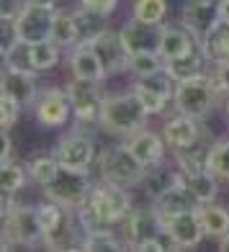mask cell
Here are the masks:
<instances>
[{
    "label": "cell",
    "instance_id": "21",
    "mask_svg": "<svg viewBox=\"0 0 229 252\" xmlns=\"http://www.w3.org/2000/svg\"><path fill=\"white\" fill-rule=\"evenodd\" d=\"M211 70V60L209 54H206V49L198 47L191 49L188 54L183 57H175V60H167L165 62V72L175 80V83H183V80H196V77H203L209 75Z\"/></svg>",
    "mask_w": 229,
    "mask_h": 252
},
{
    "label": "cell",
    "instance_id": "26",
    "mask_svg": "<svg viewBox=\"0 0 229 252\" xmlns=\"http://www.w3.org/2000/svg\"><path fill=\"white\" fill-rule=\"evenodd\" d=\"M85 252H121L127 250V242L116 226H93L85 237Z\"/></svg>",
    "mask_w": 229,
    "mask_h": 252
},
{
    "label": "cell",
    "instance_id": "42",
    "mask_svg": "<svg viewBox=\"0 0 229 252\" xmlns=\"http://www.w3.org/2000/svg\"><path fill=\"white\" fill-rule=\"evenodd\" d=\"M13 159V142H10V131H3V155H0V162H8Z\"/></svg>",
    "mask_w": 229,
    "mask_h": 252
},
{
    "label": "cell",
    "instance_id": "13",
    "mask_svg": "<svg viewBox=\"0 0 229 252\" xmlns=\"http://www.w3.org/2000/svg\"><path fill=\"white\" fill-rule=\"evenodd\" d=\"M54 10L49 5H39V3H24L21 13L13 21L16 36L21 41L36 44V41H47L52 39V21H54Z\"/></svg>",
    "mask_w": 229,
    "mask_h": 252
},
{
    "label": "cell",
    "instance_id": "39",
    "mask_svg": "<svg viewBox=\"0 0 229 252\" xmlns=\"http://www.w3.org/2000/svg\"><path fill=\"white\" fill-rule=\"evenodd\" d=\"M209 77L214 80V85H216V90L222 93V98H227V95H229V60L214 62L211 70H209Z\"/></svg>",
    "mask_w": 229,
    "mask_h": 252
},
{
    "label": "cell",
    "instance_id": "44",
    "mask_svg": "<svg viewBox=\"0 0 229 252\" xmlns=\"http://www.w3.org/2000/svg\"><path fill=\"white\" fill-rule=\"evenodd\" d=\"M216 247H219L222 252H229V232H227L222 239H216Z\"/></svg>",
    "mask_w": 229,
    "mask_h": 252
},
{
    "label": "cell",
    "instance_id": "17",
    "mask_svg": "<svg viewBox=\"0 0 229 252\" xmlns=\"http://www.w3.org/2000/svg\"><path fill=\"white\" fill-rule=\"evenodd\" d=\"M180 24L203 39L219 26V0H183Z\"/></svg>",
    "mask_w": 229,
    "mask_h": 252
},
{
    "label": "cell",
    "instance_id": "30",
    "mask_svg": "<svg viewBox=\"0 0 229 252\" xmlns=\"http://www.w3.org/2000/svg\"><path fill=\"white\" fill-rule=\"evenodd\" d=\"M26 183H31L26 162H16V159L0 162V190L5 196H16L18 190L26 188Z\"/></svg>",
    "mask_w": 229,
    "mask_h": 252
},
{
    "label": "cell",
    "instance_id": "16",
    "mask_svg": "<svg viewBox=\"0 0 229 252\" xmlns=\"http://www.w3.org/2000/svg\"><path fill=\"white\" fill-rule=\"evenodd\" d=\"M121 39L129 54L142 52H157L160 54V39H163V24H144V21L129 16L121 24Z\"/></svg>",
    "mask_w": 229,
    "mask_h": 252
},
{
    "label": "cell",
    "instance_id": "1",
    "mask_svg": "<svg viewBox=\"0 0 229 252\" xmlns=\"http://www.w3.org/2000/svg\"><path fill=\"white\" fill-rule=\"evenodd\" d=\"M134 198H131V188L116 186V183H106V180H96L90 196L85 198L83 206H77L80 219L85 221L88 229L93 226H119L127 214L131 211Z\"/></svg>",
    "mask_w": 229,
    "mask_h": 252
},
{
    "label": "cell",
    "instance_id": "2",
    "mask_svg": "<svg viewBox=\"0 0 229 252\" xmlns=\"http://www.w3.org/2000/svg\"><path fill=\"white\" fill-rule=\"evenodd\" d=\"M147 119H150V113L144 111V106L139 103L134 90H127V93H106L103 106H100L98 129L116 136V139H127V136L144 129Z\"/></svg>",
    "mask_w": 229,
    "mask_h": 252
},
{
    "label": "cell",
    "instance_id": "3",
    "mask_svg": "<svg viewBox=\"0 0 229 252\" xmlns=\"http://www.w3.org/2000/svg\"><path fill=\"white\" fill-rule=\"evenodd\" d=\"M147 175V167L131 155L127 142L119 139L108 144L98 155V178L106 183H116L124 188H142V180Z\"/></svg>",
    "mask_w": 229,
    "mask_h": 252
},
{
    "label": "cell",
    "instance_id": "43",
    "mask_svg": "<svg viewBox=\"0 0 229 252\" xmlns=\"http://www.w3.org/2000/svg\"><path fill=\"white\" fill-rule=\"evenodd\" d=\"M219 24L229 26V0H219Z\"/></svg>",
    "mask_w": 229,
    "mask_h": 252
},
{
    "label": "cell",
    "instance_id": "25",
    "mask_svg": "<svg viewBox=\"0 0 229 252\" xmlns=\"http://www.w3.org/2000/svg\"><path fill=\"white\" fill-rule=\"evenodd\" d=\"M180 178H183V173L178 170V165L170 167V165L165 162V165H160V167L147 170V175H144V180H142V190L147 193V198H150V201H155L157 196H163L167 188H173Z\"/></svg>",
    "mask_w": 229,
    "mask_h": 252
},
{
    "label": "cell",
    "instance_id": "34",
    "mask_svg": "<svg viewBox=\"0 0 229 252\" xmlns=\"http://www.w3.org/2000/svg\"><path fill=\"white\" fill-rule=\"evenodd\" d=\"M201 47L206 49V54H209L211 64L229 60V26L219 24L211 33H206V36L201 39Z\"/></svg>",
    "mask_w": 229,
    "mask_h": 252
},
{
    "label": "cell",
    "instance_id": "4",
    "mask_svg": "<svg viewBox=\"0 0 229 252\" xmlns=\"http://www.w3.org/2000/svg\"><path fill=\"white\" fill-rule=\"evenodd\" d=\"M222 93L216 90L214 80L209 75L196 77V80H183L175 83V95H173V106L178 113H186L198 121H206L211 113L222 106Z\"/></svg>",
    "mask_w": 229,
    "mask_h": 252
},
{
    "label": "cell",
    "instance_id": "31",
    "mask_svg": "<svg viewBox=\"0 0 229 252\" xmlns=\"http://www.w3.org/2000/svg\"><path fill=\"white\" fill-rule=\"evenodd\" d=\"M186 183H188L191 193L196 196V201H198V206H201V203L216 201V196H219V183H222V180L203 167V170H198V173H193V175H186Z\"/></svg>",
    "mask_w": 229,
    "mask_h": 252
},
{
    "label": "cell",
    "instance_id": "32",
    "mask_svg": "<svg viewBox=\"0 0 229 252\" xmlns=\"http://www.w3.org/2000/svg\"><path fill=\"white\" fill-rule=\"evenodd\" d=\"M62 52H65V49L60 47V44H54L52 39L31 44L33 70L41 75V72H49V70H54V67H60V62H62Z\"/></svg>",
    "mask_w": 229,
    "mask_h": 252
},
{
    "label": "cell",
    "instance_id": "36",
    "mask_svg": "<svg viewBox=\"0 0 229 252\" xmlns=\"http://www.w3.org/2000/svg\"><path fill=\"white\" fill-rule=\"evenodd\" d=\"M131 16L144 24H165L167 0H131Z\"/></svg>",
    "mask_w": 229,
    "mask_h": 252
},
{
    "label": "cell",
    "instance_id": "29",
    "mask_svg": "<svg viewBox=\"0 0 229 252\" xmlns=\"http://www.w3.org/2000/svg\"><path fill=\"white\" fill-rule=\"evenodd\" d=\"M26 170H29V178H31L33 186L47 188L49 183H54L57 175L62 173V165H60V159H57L54 155H39V157L29 159Z\"/></svg>",
    "mask_w": 229,
    "mask_h": 252
},
{
    "label": "cell",
    "instance_id": "5",
    "mask_svg": "<svg viewBox=\"0 0 229 252\" xmlns=\"http://www.w3.org/2000/svg\"><path fill=\"white\" fill-rule=\"evenodd\" d=\"M10 239H13V247H41L44 229L36 203L13 201L10 211L3 214V250H10Z\"/></svg>",
    "mask_w": 229,
    "mask_h": 252
},
{
    "label": "cell",
    "instance_id": "10",
    "mask_svg": "<svg viewBox=\"0 0 229 252\" xmlns=\"http://www.w3.org/2000/svg\"><path fill=\"white\" fill-rule=\"evenodd\" d=\"M131 90L136 93L139 103L144 106V111L150 116H160L165 113L167 106H173V95H175V80L165 72V67L160 72L152 75H144V77H136Z\"/></svg>",
    "mask_w": 229,
    "mask_h": 252
},
{
    "label": "cell",
    "instance_id": "45",
    "mask_svg": "<svg viewBox=\"0 0 229 252\" xmlns=\"http://www.w3.org/2000/svg\"><path fill=\"white\" fill-rule=\"evenodd\" d=\"M29 3H39V5H49V8H57L60 0H29Z\"/></svg>",
    "mask_w": 229,
    "mask_h": 252
},
{
    "label": "cell",
    "instance_id": "8",
    "mask_svg": "<svg viewBox=\"0 0 229 252\" xmlns=\"http://www.w3.org/2000/svg\"><path fill=\"white\" fill-rule=\"evenodd\" d=\"M116 229L121 232L124 242H127V250L136 252L144 242L165 234V219H163V214L155 209V203L150 201L147 206H131L127 219H124Z\"/></svg>",
    "mask_w": 229,
    "mask_h": 252
},
{
    "label": "cell",
    "instance_id": "40",
    "mask_svg": "<svg viewBox=\"0 0 229 252\" xmlns=\"http://www.w3.org/2000/svg\"><path fill=\"white\" fill-rule=\"evenodd\" d=\"M121 0H77V5H83L88 10H96V13H103V16H113L116 13V8H119Z\"/></svg>",
    "mask_w": 229,
    "mask_h": 252
},
{
    "label": "cell",
    "instance_id": "22",
    "mask_svg": "<svg viewBox=\"0 0 229 252\" xmlns=\"http://www.w3.org/2000/svg\"><path fill=\"white\" fill-rule=\"evenodd\" d=\"M198 44H201V39L191 29L183 26L180 21L178 24H163V39H160V57H163V62L188 54Z\"/></svg>",
    "mask_w": 229,
    "mask_h": 252
},
{
    "label": "cell",
    "instance_id": "19",
    "mask_svg": "<svg viewBox=\"0 0 229 252\" xmlns=\"http://www.w3.org/2000/svg\"><path fill=\"white\" fill-rule=\"evenodd\" d=\"M67 67H70V77L77 80H90V83H106L108 80L106 67L90 44H77V47L67 49Z\"/></svg>",
    "mask_w": 229,
    "mask_h": 252
},
{
    "label": "cell",
    "instance_id": "37",
    "mask_svg": "<svg viewBox=\"0 0 229 252\" xmlns=\"http://www.w3.org/2000/svg\"><path fill=\"white\" fill-rule=\"evenodd\" d=\"M165 67L163 57L157 52H142V54H129V67H127V75L136 77H144V75H152L160 72Z\"/></svg>",
    "mask_w": 229,
    "mask_h": 252
},
{
    "label": "cell",
    "instance_id": "15",
    "mask_svg": "<svg viewBox=\"0 0 229 252\" xmlns=\"http://www.w3.org/2000/svg\"><path fill=\"white\" fill-rule=\"evenodd\" d=\"M127 147L131 150V155L139 159V162L147 167V170H152V167H160V165H165L167 162V142H165V136L163 131H152V129H139L136 134L127 136Z\"/></svg>",
    "mask_w": 229,
    "mask_h": 252
},
{
    "label": "cell",
    "instance_id": "6",
    "mask_svg": "<svg viewBox=\"0 0 229 252\" xmlns=\"http://www.w3.org/2000/svg\"><path fill=\"white\" fill-rule=\"evenodd\" d=\"M52 155L60 159L62 170H75V173H90L98 162V147L93 134L83 126H75L72 131L62 134L57 144L52 147Z\"/></svg>",
    "mask_w": 229,
    "mask_h": 252
},
{
    "label": "cell",
    "instance_id": "9",
    "mask_svg": "<svg viewBox=\"0 0 229 252\" xmlns=\"http://www.w3.org/2000/svg\"><path fill=\"white\" fill-rule=\"evenodd\" d=\"M93 186H96V180H93L90 173L62 170L54 183H49L47 188H41V196L54 201V203H60V206H65V209H77V206L85 203V198L90 196Z\"/></svg>",
    "mask_w": 229,
    "mask_h": 252
},
{
    "label": "cell",
    "instance_id": "12",
    "mask_svg": "<svg viewBox=\"0 0 229 252\" xmlns=\"http://www.w3.org/2000/svg\"><path fill=\"white\" fill-rule=\"evenodd\" d=\"M201 124L203 121L175 111V116H170L160 131H163L165 142L173 152H188V150H198V147L211 144V142H206V131Z\"/></svg>",
    "mask_w": 229,
    "mask_h": 252
},
{
    "label": "cell",
    "instance_id": "24",
    "mask_svg": "<svg viewBox=\"0 0 229 252\" xmlns=\"http://www.w3.org/2000/svg\"><path fill=\"white\" fill-rule=\"evenodd\" d=\"M72 16H75L77 36H80L77 44H90V41H96L103 31L111 29V24H108L111 18H108V16L96 13V10H88V8H83V5H75Z\"/></svg>",
    "mask_w": 229,
    "mask_h": 252
},
{
    "label": "cell",
    "instance_id": "23",
    "mask_svg": "<svg viewBox=\"0 0 229 252\" xmlns=\"http://www.w3.org/2000/svg\"><path fill=\"white\" fill-rule=\"evenodd\" d=\"M152 203H155V209L163 214V219H167V216H175V214H183V211L198 209V201H196V196L191 193L188 183H186V175H183L173 188H167L163 196H157Z\"/></svg>",
    "mask_w": 229,
    "mask_h": 252
},
{
    "label": "cell",
    "instance_id": "20",
    "mask_svg": "<svg viewBox=\"0 0 229 252\" xmlns=\"http://www.w3.org/2000/svg\"><path fill=\"white\" fill-rule=\"evenodd\" d=\"M36 77L39 75H29V72H21V70L3 67V72H0V93L18 100L24 108H31L36 95H39V90H41Z\"/></svg>",
    "mask_w": 229,
    "mask_h": 252
},
{
    "label": "cell",
    "instance_id": "11",
    "mask_svg": "<svg viewBox=\"0 0 229 252\" xmlns=\"http://www.w3.org/2000/svg\"><path fill=\"white\" fill-rule=\"evenodd\" d=\"M103 83H90V80H77L70 77L67 83V93L72 98V108H75V126H83V129H90L96 126L98 129V119H100V106L106 93L100 90Z\"/></svg>",
    "mask_w": 229,
    "mask_h": 252
},
{
    "label": "cell",
    "instance_id": "14",
    "mask_svg": "<svg viewBox=\"0 0 229 252\" xmlns=\"http://www.w3.org/2000/svg\"><path fill=\"white\" fill-rule=\"evenodd\" d=\"M165 234H167L170 242H173L175 250H196L206 237L198 209L167 216L165 219Z\"/></svg>",
    "mask_w": 229,
    "mask_h": 252
},
{
    "label": "cell",
    "instance_id": "7",
    "mask_svg": "<svg viewBox=\"0 0 229 252\" xmlns=\"http://www.w3.org/2000/svg\"><path fill=\"white\" fill-rule=\"evenodd\" d=\"M31 116L41 129H49V131L65 129L70 121H75V108H72V98L67 93V88L62 85L41 88L31 106Z\"/></svg>",
    "mask_w": 229,
    "mask_h": 252
},
{
    "label": "cell",
    "instance_id": "27",
    "mask_svg": "<svg viewBox=\"0 0 229 252\" xmlns=\"http://www.w3.org/2000/svg\"><path fill=\"white\" fill-rule=\"evenodd\" d=\"M198 216H201V224H203L206 237L222 239L229 232V209H227V206H222L219 201L201 203L198 206Z\"/></svg>",
    "mask_w": 229,
    "mask_h": 252
},
{
    "label": "cell",
    "instance_id": "41",
    "mask_svg": "<svg viewBox=\"0 0 229 252\" xmlns=\"http://www.w3.org/2000/svg\"><path fill=\"white\" fill-rule=\"evenodd\" d=\"M26 0H0V21H16Z\"/></svg>",
    "mask_w": 229,
    "mask_h": 252
},
{
    "label": "cell",
    "instance_id": "33",
    "mask_svg": "<svg viewBox=\"0 0 229 252\" xmlns=\"http://www.w3.org/2000/svg\"><path fill=\"white\" fill-rule=\"evenodd\" d=\"M206 170L214 173L222 183L229 180V139H216L206 152Z\"/></svg>",
    "mask_w": 229,
    "mask_h": 252
},
{
    "label": "cell",
    "instance_id": "35",
    "mask_svg": "<svg viewBox=\"0 0 229 252\" xmlns=\"http://www.w3.org/2000/svg\"><path fill=\"white\" fill-rule=\"evenodd\" d=\"M3 67H10V70H21L29 75H39L33 70V60H31V44L16 39L13 47L3 52Z\"/></svg>",
    "mask_w": 229,
    "mask_h": 252
},
{
    "label": "cell",
    "instance_id": "46",
    "mask_svg": "<svg viewBox=\"0 0 229 252\" xmlns=\"http://www.w3.org/2000/svg\"><path fill=\"white\" fill-rule=\"evenodd\" d=\"M222 111H224V116H227V121H229V95L222 100Z\"/></svg>",
    "mask_w": 229,
    "mask_h": 252
},
{
    "label": "cell",
    "instance_id": "38",
    "mask_svg": "<svg viewBox=\"0 0 229 252\" xmlns=\"http://www.w3.org/2000/svg\"><path fill=\"white\" fill-rule=\"evenodd\" d=\"M21 113H24V106H21L18 100L0 93V126H3V131L13 129V126L21 121Z\"/></svg>",
    "mask_w": 229,
    "mask_h": 252
},
{
    "label": "cell",
    "instance_id": "18",
    "mask_svg": "<svg viewBox=\"0 0 229 252\" xmlns=\"http://www.w3.org/2000/svg\"><path fill=\"white\" fill-rule=\"evenodd\" d=\"M90 47H93V52L100 57V62H103V67H106L108 77L127 72V67H129V52H127V47H124L121 31L106 29L96 41H90Z\"/></svg>",
    "mask_w": 229,
    "mask_h": 252
},
{
    "label": "cell",
    "instance_id": "28",
    "mask_svg": "<svg viewBox=\"0 0 229 252\" xmlns=\"http://www.w3.org/2000/svg\"><path fill=\"white\" fill-rule=\"evenodd\" d=\"M52 41L60 44L62 49H72L77 47V24H75V16L72 10L67 8H57L54 10V21H52Z\"/></svg>",
    "mask_w": 229,
    "mask_h": 252
}]
</instances>
